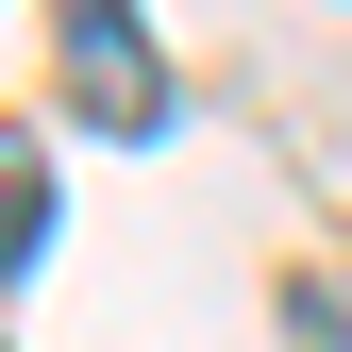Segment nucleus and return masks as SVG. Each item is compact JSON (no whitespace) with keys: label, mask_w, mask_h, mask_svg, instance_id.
<instances>
[{"label":"nucleus","mask_w":352,"mask_h":352,"mask_svg":"<svg viewBox=\"0 0 352 352\" xmlns=\"http://www.w3.org/2000/svg\"><path fill=\"white\" fill-rule=\"evenodd\" d=\"M51 67H67V118H84V135H151V118H168V51H151L135 0H67V17H51Z\"/></svg>","instance_id":"1"},{"label":"nucleus","mask_w":352,"mask_h":352,"mask_svg":"<svg viewBox=\"0 0 352 352\" xmlns=\"http://www.w3.org/2000/svg\"><path fill=\"white\" fill-rule=\"evenodd\" d=\"M51 252V185H34V151H0V269H34Z\"/></svg>","instance_id":"2"},{"label":"nucleus","mask_w":352,"mask_h":352,"mask_svg":"<svg viewBox=\"0 0 352 352\" xmlns=\"http://www.w3.org/2000/svg\"><path fill=\"white\" fill-rule=\"evenodd\" d=\"M302 336H319V352H352V252H336L319 285H302Z\"/></svg>","instance_id":"3"}]
</instances>
